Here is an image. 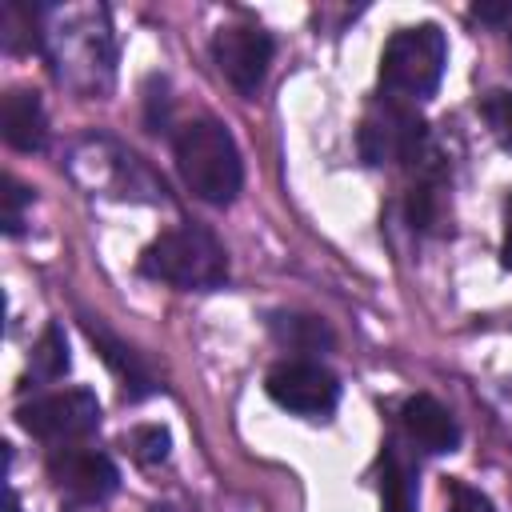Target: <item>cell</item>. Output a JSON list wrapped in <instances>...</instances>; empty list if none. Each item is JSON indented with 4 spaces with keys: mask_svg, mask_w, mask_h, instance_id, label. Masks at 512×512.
I'll return each instance as SVG.
<instances>
[{
    "mask_svg": "<svg viewBox=\"0 0 512 512\" xmlns=\"http://www.w3.org/2000/svg\"><path fill=\"white\" fill-rule=\"evenodd\" d=\"M80 324H84L88 340L96 344L100 360H104V364L112 368V376L120 380L124 400H144V396L156 392V376H152V368L144 364V356H140L132 344H124V340H120L104 320H96V316H84Z\"/></svg>",
    "mask_w": 512,
    "mask_h": 512,
    "instance_id": "obj_9",
    "label": "cell"
},
{
    "mask_svg": "<svg viewBox=\"0 0 512 512\" xmlns=\"http://www.w3.org/2000/svg\"><path fill=\"white\" fill-rule=\"evenodd\" d=\"M48 476L52 484L68 496V504H104L120 488V472L108 452L80 448V444H60L48 456Z\"/></svg>",
    "mask_w": 512,
    "mask_h": 512,
    "instance_id": "obj_7",
    "label": "cell"
},
{
    "mask_svg": "<svg viewBox=\"0 0 512 512\" xmlns=\"http://www.w3.org/2000/svg\"><path fill=\"white\" fill-rule=\"evenodd\" d=\"M68 368H72L68 336H64L60 324H48V328L40 332V340L32 344V376H36V380H60Z\"/></svg>",
    "mask_w": 512,
    "mask_h": 512,
    "instance_id": "obj_14",
    "label": "cell"
},
{
    "mask_svg": "<svg viewBox=\"0 0 512 512\" xmlns=\"http://www.w3.org/2000/svg\"><path fill=\"white\" fill-rule=\"evenodd\" d=\"M0 200H4V232L8 236H16L20 228H24V208L32 204V192L16 180V176H4V192H0Z\"/></svg>",
    "mask_w": 512,
    "mask_h": 512,
    "instance_id": "obj_18",
    "label": "cell"
},
{
    "mask_svg": "<svg viewBox=\"0 0 512 512\" xmlns=\"http://www.w3.org/2000/svg\"><path fill=\"white\" fill-rule=\"evenodd\" d=\"M140 272L148 280H160L184 292H212L228 280V252L208 228L180 224L160 232L140 252Z\"/></svg>",
    "mask_w": 512,
    "mask_h": 512,
    "instance_id": "obj_2",
    "label": "cell"
},
{
    "mask_svg": "<svg viewBox=\"0 0 512 512\" xmlns=\"http://www.w3.org/2000/svg\"><path fill=\"white\" fill-rule=\"evenodd\" d=\"M416 504H420L416 464L392 440L380 452V512H416Z\"/></svg>",
    "mask_w": 512,
    "mask_h": 512,
    "instance_id": "obj_12",
    "label": "cell"
},
{
    "mask_svg": "<svg viewBox=\"0 0 512 512\" xmlns=\"http://www.w3.org/2000/svg\"><path fill=\"white\" fill-rule=\"evenodd\" d=\"M264 388L280 408H288L296 416H308V420H328L332 408L340 404L336 376L316 360H280L268 372Z\"/></svg>",
    "mask_w": 512,
    "mask_h": 512,
    "instance_id": "obj_6",
    "label": "cell"
},
{
    "mask_svg": "<svg viewBox=\"0 0 512 512\" xmlns=\"http://www.w3.org/2000/svg\"><path fill=\"white\" fill-rule=\"evenodd\" d=\"M128 448H132V456H136L140 464H164L168 452H172V436H168V428H160V424H140V428H132Z\"/></svg>",
    "mask_w": 512,
    "mask_h": 512,
    "instance_id": "obj_16",
    "label": "cell"
},
{
    "mask_svg": "<svg viewBox=\"0 0 512 512\" xmlns=\"http://www.w3.org/2000/svg\"><path fill=\"white\" fill-rule=\"evenodd\" d=\"M268 332H272L288 352H324V348H332V328H328L320 316L272 312V316H268Z\"/></svg>",
    "mask_w": 512,
    "mask_h": 512,
    "instance_id": "obj_13",
    "label": "cell"
},
{
    "mask_svg": "<svg viewBox=\"0 0 512 512\" xmlns=\"http://www.w3.org/2000/svg\"><path fill=\"white\" fill-rule=\"evenodd\" d=\"M16 420L28 436L60 448V444H76L100 428V400L88 388H64V392H48V396H36L32 404H24L16 412Z\"/></svg>",
    "mask_w": 512,
    "mask_h": 512,
    "instance_id": "obj_5",
    "label": "cell"
},
{
    "mask_svg": "<svg viewBox=\"0 0 512 512\" xmlns=\"http://www.w3.org/2000/svg\"><path fill=\"white\" fill-rule=\"evenodd\" d=\"M448 40L436 24H408L388 36L380 52V88L392 100H428L440 88Z\"/></svg>",
    "mask_w": 512,
    "mask_h": 512,
    "instance_id": "obj_3",
    "label": "cell"
},
{
    "mask_svg": "<svg viewBox=\"0 0 512 512\" xmlns=\"http://www.w3.org/2000/svg\"><path fill=\"white\" fill-rule=\"evenodd\" d=\"M16 508H20V504H16V492L8 488V512H16Z\"/></svg>",
    "mask_w": 512,
    "mask_h": 512,
    "instance_id": "obj_22",
    "label": "cell"
},
{
    "mask_svg": "<svg viewBox=\"0 0 512 512\" xmlns=\"http://www.w3.org/2000/svg\"><path fill=\"white\" fill-rule=\"evenodd\" d=\"M500 264L512 268V196L504 200V240H500Z\"/></svg>",
    "mask_w": 512,
    "mask_h": 512,
    "instance_id": "obj_20",
    "label": "cell"
},
{
    "mask_svg": "<svg viewBox=\"0 0 512 512\" xmlns=\"http://www.w3.org/2000/svg\"><path fill=\"white\" fill-rule=\"evenodd\" d=\"M172 156H176V172L188 184V192L204 204H232L240 184H244V160L240 148L232 140V132L212 120V116H196L188 124H180L176 140H172Z\"/></svg>",
    "mask_w": 512,
    "mask_h": 512,
    "instance_id": "obj_1",
    "label": "cell"
},
{
    "mask_svg": "<svg viewBox=\"0 0 512 512\" xmlns=\"http://www.w3.org/2000/svg\"><path fill=\"white\" fill-rule=\"evenodd\" d=\"M448 512H496L492 500L460 480H448Z\"/></svg>",
    "mask_w": 512,
    "mask_h": 512,
    "instance_id": "obj_19",
    "label": "cell"
},
{
    "mask_svg": "<svg viewBox=\"0 0 512 512\" xmlns=\"http://www.w3.org/2000/svg\"><path fill=\"white\" fill-rule=\"evenodd\" d=\"M272 36L260 24H228L212 36V56L220 76L240 92V96H256V88L268 76L272 64Z\"/></svg>",
    "mask_w": 512,
    "mask_h": 512,
    "instance_id": "obj_8",
    "label": "cell"
},
{
    "mask_svg": "<svg viewBox=\"0 0 512 512\" xmlns=\"http://www.w3.org/2000/svg\"><path fill=\"white\" fill-rule=\"evenodd\" d=\"M444 220V192L436 176H420L408 192V224L416 232H436Z\"/></svg>",
    "mask_w": 512,
    "mask_h": 512,
    "instance_id": "obj_15",
    "label": "cell"
},
{
    "mask_svg": "<svg viewBox=\"0 0 512 512\" xmlns=\"http://www.w3.org/2000/svg\"><path fill=\"white\" fill-rule=\"evenodd\" d=\"M148 512H180V508H172V504H152Z\"/></svg>",
    "mask_w": 512,
    "mask_h": 512,
    "instance_id": "obj_21",
    "label": "cell"
},
{
    "mask_svg": "<svg viewBox=\"0 0 512 512\" xmlns=\"http://www.w3.org/2000/svg\"><path fill=\"white\" fill-rule=\"evenodd\" d=\"M480 112H484V120H488V128H492V136L512 152V92H508V88L488 92V96H484V104H480Z\"/></svg>",
    "mask_w": 512,
    "mask_h": 512,
    "instance_id": "obj_17",
    "label": "cell"
},
{
    "mask_svg": "<svg viewBox=\"0 0 512 512\" xmlns=\"http://www.w3.org/2000/svg\"><path fill=\"white\" fill-rule=\"evenodd\" d=\"M360 156L368 164H420L428 168L432 160V148H428V124L404 104V100H392V96H380L364 120H360Z\"/></svg>",
    "mask_w": 512,
    "mask_h": 512,
    "instance_id": "obj_4",
    "label": "cell"
},
{
    "mask_svg": "<svg viewBox=\"0 0 512 512\" xmlns=\"http://www.w3.org/2000/svg\"><path fill=\"white\" fill-rule=\"evenodd\" d=\"M400 424H404V436L420 452L444 456V452H456L460 444V424L436 396H408L400 408Z\"/></svg>",
    "mask_w": 512,
    "mask_h": 512,
    "instance_id": "obj_10",
    "label": "cell"
},
{
    "mask_svg": "<svg viewBox=\"0 0 512 512\" xmlns=\"http://www.w3.org/2000/svg\"><path fill=\"white\" fill-rule=\"evenodd\" d=\"M0 124H4V140L16 152H40L48 144V116L36 92H24V88L8 92L0 108Z\"/></svg>",
    "mask_w": 512,
    "mask_h": 512,
    "instance_id": "obj_11",
    "label": "cell"
},
{
    "mask_svg": "<svg viewBox=\"0 0 512 512\" xmlns=\"http://www.w3.org/2000/svg\"><path fill=\"white\" fill-rule=\"evenodd\" d=\"M64 512H92V508H88V504H68Z\"/></svg>",
    "mask_w": 512,
    "mask_h": 512,
    "instance_id": "obj_23",
    "label": "cell"
}]
</instances>
